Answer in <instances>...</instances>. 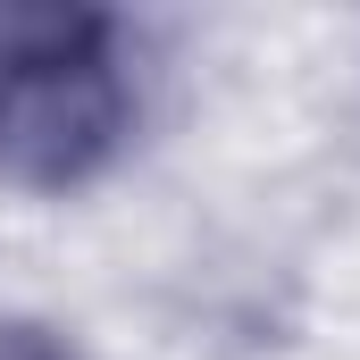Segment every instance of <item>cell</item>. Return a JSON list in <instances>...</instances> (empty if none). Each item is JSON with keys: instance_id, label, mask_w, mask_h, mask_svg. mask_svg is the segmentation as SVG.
Masks as SVG:
<instances>
[{"instance_id": "obj_2", "label": "cell", "mask_w": 360, "mask_h": 360, "mask_svg": "<svg viewBox=\"0 0 360 360\" xmlns=\"http://www.w3.org/2000/svg\"><path fill=\"white\" fill-rule=\"evenodd\" d=\"M0 360H68V344L42 327H0Z\"/></svg>"}, {"instance_id": "obj_1", "label": "cell", "mask_w": 360, "mask_h": 360, "mask_svg": "<svg viewBox=\"0 0 360 360\" xmlns=\"http://www.w3.org/2000/svg\"><path fill=\"white\" fill-rule=\"evenodd\" d=\"M134 134L126 34L101 8L0 0V184L76 193Z\"/></svg>"}]
</instances>
